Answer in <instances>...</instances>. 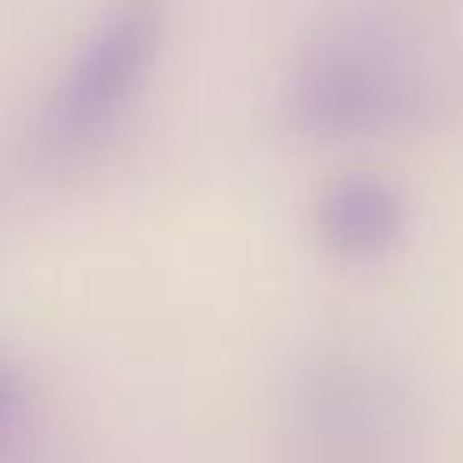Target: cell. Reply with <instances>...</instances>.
Segmentation results:
<instances>
[{"label":"cell","instance_id":"cell-1","mask_svg":"<svg viewBox=\"0 0 463 463\" xmlns=\"http://www.w3.org/2000/svg\"><path fill=\"white\" fill-rule=\"evenodd\" d=\"M423 98V73L402 41L370 24H354L326 33L301 57L288 81L285 110L305 138L350 143L415 122Z\"/></svg>","mask_w":463,"mask_h":463},{"label":"cell","instance_id":"cell-2","mask_svg":"<svg viewBox=\"0 0 463 463\" xmlns=\"http://www.w3.org/2000/svg\"><path fill=\"white\" fill-rule=\"evenodd\" d=\"M167 41L163 0H118L78 45L65 78L41 110V146L81 155L98 146L146 86Z\"/></svg>","mask_w":463,"mask_h":463},{"label":"cell","instance_id":"cell-3","mask_svg":"<svg viewBox=\"0 0 463 463\" xmlns=\"http://www.w3.org/2000/svg\"><path fill=\"white\" fill-rule=\"evenodd\" d=\"M321 244L334 256L366 264L386 256L407 232V195L378 171H345L329 179L313 208Z\"/></svg>","mask_w":463,"mask_h":463}]
</instances>
